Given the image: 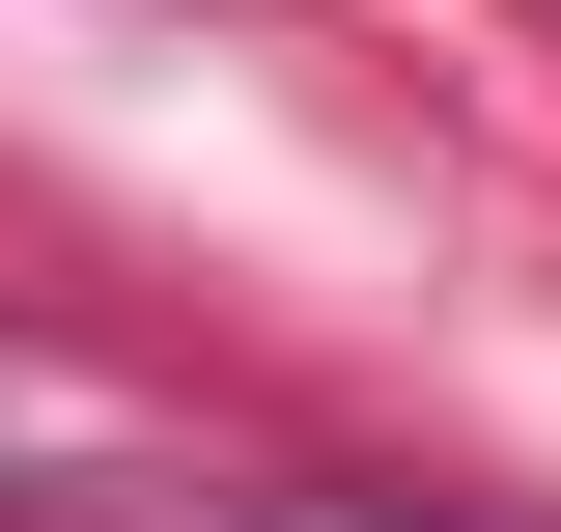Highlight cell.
<instances>
[{
	"label": "cell",
	"instance_id": "6da1fadb",
	"mask_svg": "<svg viewBox=\"0 0 561 532\" xmlns=\"http://www.w3.org/2000/svg\"><path fill=\"white\" fill-rule=\"evenodd\" d=\"M253 532H505V505H449V476H253Z\"/></svg>",
	"mask_w": 561,
	"mask_h": 532
}]
</instances>
